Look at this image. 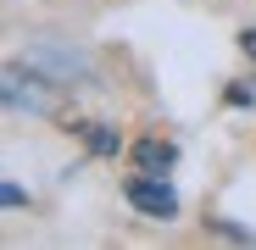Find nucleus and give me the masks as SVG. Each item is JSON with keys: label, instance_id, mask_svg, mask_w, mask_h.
Segmentation results:
<instances>
[{"label": "nucleus", "instance_id": "3", "mask_svg": "<svg viewBox=\"0 0 256 250\" xmlns=\"http://www.w3.org/2000/svg\"><path fill=\"white\" fill-rule=\"evenodd\" d=\"M134 161H140V173H167V167L178 161V150L167 145V139H145V145L134 150Z\"/></svg>", "mask_w": 256, "mask_h": 250}, {"label": "nucleus", "instance_id": "2", "mask_svg": "<svg viewBox=\"0 0 256 250\" xmlns=\"http://www.w3.org/2000/svg\"><path fill=\"white\" fill-rule=\"evenodd\" d=\"M45 78H34V72H22V67H6V106L12 111H56V95L50 89H39Z\"/></svg>", "mask_w": 256, "mask_h": 250}, {"label": "nucleus", "instance_id": "5", "mask_svg": "<svg viewBox=\"0 0 256 250\" xmlns=\"http://www.w3.org/2000/svg\"><path fill=\"white\" fill-rule=\"evenodd\" d=\"M240 45H245V56H256V28H245V33H240Z\"/></svg>", "mask_w": 256, "mask_h": 250}, {"label": "nucleus", "instance_id": "4", "mask_svg": "<svg viewBox=\"0 0 256 250\" xmlns=\"http://www.w3.org/2000/svg\"><path fill=\"white\" fill-rule=\"evenodd\" d=\"M84 139H90V150H95V156H117V145H122V139L106 128V122H84Z\"/></svg>", "mask_w": 256, "mask_h": 250}, {"label": "nucleus", "instance_id": "1", "mask_svg": "<svg viewBox=\"0 0 256 250\" xmlns=\"http://www.w3.org/2000/svg\"><path fill=\"white\" fill-rule=\"evenodd\" d=\"M128 200L140 206L145 217H178V195H173V184H162L156 173H140V178H128Z\"/></svg>", "mask_w": 256, "mask_h": 250}]
</instances>
